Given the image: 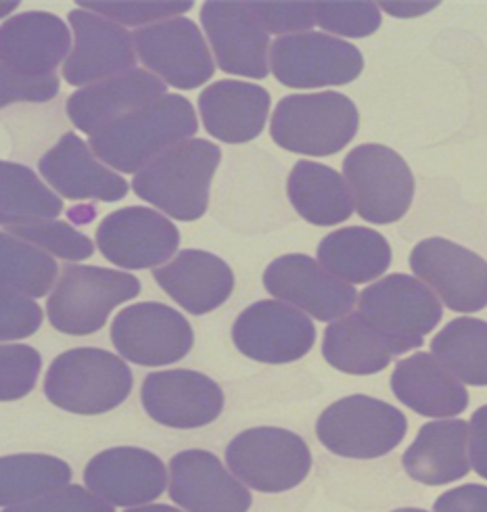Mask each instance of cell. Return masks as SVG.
Here are the masks:
<instances>
[{"label": "cell", "mask_w": 487, "mask_h": 512, "mask_svg": "<svg viewBox=\"0 0 487 512\" xmlns=\"http://www.w3.org/2000/svg\"><path fill=\"white\" fill-rule=\"evenodd\" d=\"M72 34L53 13L30 11L3 23V105L46 103L59 95L57 67L67 61Z\"/></svg>", "instance_id": "1"}, {"label": "cell", "mask_w": 487, "mask_h": 512, "mask_svg": "<svg viewBox=\"0 0 487 512\" xmlns=\"http://www.w3.org/2000/svg\"><path fill=\"white\" fill-rule=\"evenodd\" d=\"M197 113L180 95H166L90 134V147L101 161L122 174H138L197 132Z\"/></svg>", "instance_id": "2"}, {"label": "cell", "mask_w": 487, "mask_h": 512, "mask_svg": "<svg viewBox=\"0 0 487 512\" xmlns=\"http://www.w3.org/2000/svg\"><path fill=\"white\" fill-rule=\"evenodd\" d=\"M220 159L218 145L205 138H191L138 172L132 180V191L176 220H199L207 212L210 186Z\"/></svg>", "instance_id": "3"}, {"label": "cell", "mask_w": 487, "mask_h": 512, "mask_svg": "<svg viewBox=\"0 0 487 512\" xmlns=\"http://www.w3.org/2000/svg\"><path fill=\"white\" fill-rule=\"evenodd\" d=\"M132 372L118 356L80 347L55 358L46 372L44 393L51 404L72 414H103L126 402Z\"/></svg>", "instance_id": "4"}, {"label": "cell", "mask_w": 487, "mask_h": 512, "mask_svg": "<svg viewBox=\"0 0 487 512\" xmlns=\"http://www.w3.org/2000/svg\"><path fill=\"white\" fill-rule=\"evenodd\" d=\"M358 124L354 101L341 92L289 95L272 113L270 134L276 145L291 153L327 157L352 143Z\"/></svg>", "instance_id": "5"}, {"label": "cell", "mask_w": 487, "mask_h": 512, "mask_svg": "<svg viewBox=\"0 0 487 512\" xmlns=\"http://www.w3.org/2000/svg\"><path fill=\"white\" fill-rule=\"evenodd\" d=\"M358 312L404 356L421 347L444 316L442 301L421 278L389 274L358 295Z\"/></svg>", "instance_id": "6"}, {"label": "cell", "mask_w": 487, "mask_h": 512, "mask_svg": "<svg viewBox=\"0 0 487 512\" xmlns=\"http://www.w3.org/2000/svg\"><path fill=\"white\" fill-rule=\"evenodd\" d=\"M138 293L141 283L128 272L69 264L46 301V314L57 331L84 337L103 329L113 308Z\"/></svg>", "instance_id": "7"}, {"label": "cell", "mask_w": 487, "mask_h": 512, "mask_svg": "<svg viewBox=\"0 0 487 512\" xmlns=\"http://www.w3.org/2000/svg\"><path fill=\"white\" fill-rule=\"evenodd\" d=\"M406 416L383 400L350 395L331 404L318 418L316 433L329 452L370 460L396 450L406 437Z\"/></svg>", "instance_id": "8"}, {"label": "cell", "mask_w": 487, "mask_h": 512, "mask_svg": "<svg viewBox=\"0 0 487 512\" xmlns=\"http://www.w3.org/2000/svg\"><path fill=\"white\" fill-rule=\"evenodd\" d=\"M226 462L251 490L278 494L297 487L312 469V454L297 433L258 427L237 435L226 448Z\"/></svg>", "instance_id": "9"}, {"label": "cell", "mask_w": 487, "mask_h": 512, "mask_svg": "<svg viewBox=\"0 0 487 512\" xmlns=\"http://www.w3.org/2000/svg\"><path fill=\"white\" fill-rule=\"evenodd\" d=\"M343 178L354 207L370 224H391L406 216L414 197V176L393 149L360 145L343 159Z\"/></svg>", "instance_id": "10"}, {"label": "cell", "mask_w": 487, "mask_h": 512, "mask_svg": "<svg viewBox=\"0 0 487 512\" xmlns=\"http://www.w3.org/2000/svg\"><path fill=\"white\" fill-rule=\"evenodd\" d=\"M274 78L289 88L343 86L364 69L362 53L354 44L322 32L278 36L270 49Z\"/></svg>", "instance_id": "11"}, {"label": "cell", "mask_w": 487, "mask_h": 512, "mask_svg": "<svg viewBox=\"0 0 487 512\" xmlns=\"http://www.w3.org/2000/svg\"><path fill=\"white\" fill-rule=\"evenodd\" d=\"M132 38L141 63L151 74L174 88L193 90L205 84L216 72L201 30L187 17L138 28Z\"/></svg>", "instance_id": "12"}, {"label": "cell", "mask_w": 487, "mask_h": 512, "mask_svg": "<svg viewBox=\"0 0 487 512\" xmlns=\"http://www.w3.org/2000/svg\"><path fill=\"white\" fill-rule=\"evenodd\" d=\"M193 339L189 320L157 301L122 310L111 327L115 349L141 366H164L182 360L191 352Z\"/></svg>", "instance_id": "13"}, {"label": "cell", "mask_w": 487, "mask_h": 512, "mask_svg": "<svg viewBox=\"0 0 487 512\" xmlns=\"http://www.w3.org/2000/svg\"><path fill=\"white\" fill-rule=\"evenodd\" d=\"M410 268L454 312L471 314L487 306V262L467 247L425 239L412 249Z\"/></svg>", "instance_id": "14"}, {"label": "cell", "mask_w": 487, "mask_h": 512, "mask_svg": "<svg viewBox=\"0 0 487 512\" xmlns=\"http://www.w3.org/2000/svg\"><path fill=\"white\" fill-rule=\"evenodd\" d=\"M264 287L278 301H287L320 322L345 318L358 301L354 285L343 283L304 253H289L274 260L264 272Z\"/></svg>", "instance_id": "15"}, {"label": "cell", "mask_w": 487, "mask_h": 512, "mask_svg": "<svg viewBox=\"0 0 487 512\" xmlns=\"http://www.w3.org/2000/svg\"><path fill=\"white\" fill-rule=\"evenodd\" d=\"M233 341L239 352L255 362L289 364L304 358L314 341V322L278 299L249 306L235 322Z\"/></svg>", "instance_id": "16"}, {"label": "cell", "mask_w": 487, "mask_h": 512, "mask_svg": "<svg viewBox=\"0 0 487 512\" xmlns=\"http://www.w3.org/2000/svg\"><path fill=\"white\" fill-rule=\"evenodd\" d=\"M201 23L222 72L258 80L270 74V36L249 3L210 0L201 7Z\"/></svg>", "instance_id": "17"}, {"label": "cell", "mask_w": 487, "mask_h": 512, "mask_svg": "<svg viewBox=\"0 0 487 512\" xmlns=\"http://www.w3.org/2000/svg\"><path fill=\"white\" fill-rule=\"evenodd\" d=\"M180 245L178 228L149 207H124L97 228V247L109 262L128 270L155 268L168 262Z\"/></svg>", "instance_id": "18"}, {"label": "cell", "mask_w": 487, "mask_h": 512, "mask_svg": "<svg viewBox=\"0 0 487 512\" xmlns=\"http://www.w3.org/2000/svg\"><path fill=\"white\" fill-rule=\"evenodd\" d=\"M74 28V51L63 65V78L72 86H90L136 69L134 38L97 13L76 9L69 13Z\"/></svg>", "instance_id": "19"}, {"label": "cell", "mask_w": 487, "mask_h": 512, "mask_svg": "<svg viewBox=\"0 0 487 512\" xmlns=\"http://www.w3.org/2000/svg\"><path fill=\"white\" fill-rule=\"evenodd\" d=\"M141 402L159 425L197 429L214 423L224 408L220 385L195 370L153 372L143 383Z\"/></svg>", "instance_id": "20"}, {"label": "cell", "mask_w": 487, "mask_h": 512, "mask_svg": "<svg viewBox=\"0 0 487 512\" xmlns=\"http://www.w3.org/2000/svg\"><path fill=\"white\" fill-rule=\"evenodd\" d=\"M84 481L92 494L111 506H143L166 490V467L153 452L113 448L88 462Z\"/></svg>", "instance_id": "21"}, {"label": "cell", "mask_w": 487, "mask_h": 512, "mask_svg": "<svg viewBox=\"0 0 487 512\" xmlns=\"http://www.w3.org/2000/svg\"><path fill=\"white\" fill-rule=\"evenodd\" d=\"M170 498L187 512H247L245 483L205 450L180 452L170 460Z\"/></svg>", "instance_id": "22"}, {"label": "cell", "mask_w": 487, "mask_h": 512, "mask_svg": "<svg viewBox=\"0 0 487 512\" xmlns=\"http://www.w3.org/2000/svg\"><path fill=\"white\" fill-rule=\"evenodd\" d=\"M168 95V84L147 69H132L76 90L67 99V115L76 128L88 136L103 130L124 115L143 109Z\"/></svg>", "instance_id": "23"}, {"label": "cell", "mask_w": 487, "mask_h": 512, "mask_svg": "<svg viewBox=\"0 0 487 512\" xmlns=\"http://www.w3.org/2000/svg\"><path fill=\"white\" fill-rule=\"evenodd\" d=\"M40 174L53 189L76 201H122L128 193V182L97 159L90 143H84L74 132L46 151L40 159Z\"/></svg>", "instance_id": "24"}, {"label": "cell", "mask_w": 487, "mask_h": 512, "mask_svg": "<svg viewBox=\"0 0 487 512\" xmlns=\"http://www.w3.org/2000/svg\"><path fill=\"white\" fill-rule=\"evenodd\" d=\"M157 285L180 308L195 316L214 312L235 289V274L230 266L210 251L184 249L176 258L153 270Z\"/></svg>", "instance_id": "25"}, {"label": "cell", "mask_w": 487, "mask_h": 512, "mask_svg": "<svg viewBox=\"0 0 487 512\" xmlns=\"http://www.w3.org/2000/svg\"><path fill=\"white\" fill-rule=\"evenodd\" d=\"M199 111L205 130L214 138L241 145L262 134L270 111V95L258 84L222 80L201 92Z\"/></svg>", "instance_id": "26"}, {"label": "cell", "mask_w": 487, "mask_h": 512, "mask_svg": "<svg viewBox=\"0 0 487 512\" xmlns=\"http://www.w3.org/2000/svg\"><path fill=\"white\" fill-rule=\"evenodd\" d=\"M391 389L404 406L431 418L456 416L469 406L465 383L427 352L398 362L391 375Z\"/></svg>", "instance_id": "27"}, {"label": "cell", "mask_w": 487, "mask_h": 512, "mask_svg": "<svg viewBox=\"0 0 487 512\" xmlns=\"http://www.w3.org/2000/svg\"><path fill=\"white\" fill-rule=\"evenodd\" d=\"M402 462L408 477L423 485H448L462 479L473 469L469 423L460 418L427 423L406 450Z\"/></svg>", "instance_id": "28"}, {"label": "cell", "mask_w": 487, "mask_h": 512, "mask_svg": "<svg viewBox=\"0 0 487 512\" xmlns=\"http://www.w3.org/2000/svg\"><path fill=\"white\" fill-rule=\"evenodd\" d=\"M287 195L297 214L314 226H335L354 212L347 180L329 166L297 161L287 180Z\"/></svg>", "instance_id": "29"}, {"label": "cell", "mask_w": 487, "mask_h": 512, "mask_svg": "<svg viewBox=\"0 0 487 512\" xmlns=\"http://www.w3.org/2000/svg\"><path fill=\"white\" fill-rule=\"evenodd\" d=\"M318 262L343 283L362 285L385 274L391 264V247L377 230L341 228L320 241Z\"/></svg>", "instance_id": "30"}, {"label": "cell", "mask_w": 487, "mask_h": 512, "mask_svg": "<svg viewBox=\"0 0 487 512\" xmlns=\"http://www.w3.org/2000/svg\"><path fill=\"white\" fill-rule=\"evenodd\" d=\"M322 354L333 368L347 375H375L398 358L389 341L370 327L360 312L329 324L324 331Z\"/></svg>", "instance_id": "31"}, {"label": "cell", "mask_w": 487, "mask_h": 512, "mask_svg": "<svg viewBox=\"0 0 487 512\" xmlns=\"http://www.w3.org/2000/svg\"><path fill=\"white\" fill-rule=\"evenodd\" d=\"M67 462L46 454H13L0 462V504L3 508L30 504L69 485Z\"/></svg>", "instance_id": "32"}, {"label": "cell", "mask_w": 487, "mask_h": 512, "mask_svg": "<svg viewBox=\"0 0 487 512\" xmlns=\"http://www.w3.org/2000/svg\"><path fill=\"white\" fill-rule=\"evenodd\" d=\"M431 354L473 387H487V322L456 318L431 341Z\"/></svg>", "instance_id": "33"}, {"label": "cell", "mask_w": 487, "mask_h": 512, "mask_svg": "<svg viewBox=\"0 0 487 512\" xmlns=\"http://www.w3.org/2000/svg\"><path fill=\"white\" fill-rule=\"evenodd\" d=\"M3 226L15 228L42 220H55L63 212V199L55 195L30 168L3 161Z\"/></svg>", "instance_id": "34"}, {"label": "cell", "mask_w": 487, "mask_h": 512, "mask_svg": "<svg viewBox=\"0 0 487 512\" xmlns=\"http://www.w3.org/2000/svg\"><path fill=\"white\" fill-rule=\"evenodd\" d=\"M0 245H3V270H0L3 289L38 299L49 293L53 283L59 281V268L49 251L13 237L9 232H3Z\"/></svg>", "instance_id": "35"}, {"label": "cell", "mask_w": 487, "mask_h": 512, "mask_svg": "<svg viewBox=\"0 0 487 512\" xmlns=\"http://www.w3.org/2000/svg\"><path fill=\"white\" fill-rule=\"evenodd\" d=\"M314 23L331 34L347 38H364L375 34L381 28V11L379 5L360 0V3H327L316 0L312 3Z\"/></svg>", "instance_id": "36"}, {"label": "cell", "mask_w": 487, "mask_h": 512, "mask_svg": "<svg viewBox=\"0 0 487 512\" xmlns=\"http://www.w3.org/2000/svg\"><path fill=\"white\" fill-rule=\"evenodd\" d=\"M9 230L13 237L34 243L44 251H49L57 255V258L69 262H82L90 258L92 251H95V245H92V241L86 235H82L80 230H76L72 224L57 220H42L26 226H15Z\"/></svg>", "instance_id": "37"}, {"label": "cell", "mask_w": 487, "mask_h": 512, "mask_svg": "<svg viewBox=\"0 0 487 512\" xmlns=\"http://www.w3.org/2000/svg\"><path fill=\"white\" fill-rule=\"evenodd\" d=\"M80 9L84 11H92L97 13L113 23H120V26H153V23L159 21H168V19H176L180 17L184 11H191L193 3L189 0H155V3H147V0H141V3H88V0H82Z\"/></svg>", "instance_id": "38"}, {"label": "cell", "mask_w": 487, "mask_h": 512, "mask_svg": "<svg viewBox=\"0 0 487 512\" xmlns=\"http://www.w3.org/2000/svg\"><path fill=\"white\" fill-rule=\"evenodd\" d=\"M0 366H3V402H13L28 395L36 387L42 358L30 345L0 347Z\"/></svg>", "instance_id": "39"}, {"label": "cell", "mask_w": 487, "mask_h": 512, "mask_svg": "<svg viewBox=\"0 0 487 512\" xmlns=\"http://www.w3.org/2000/svg\"><path fill=\"white\" fill-rule=\"evenodd\" d=\"M253 13L258 15L266 32L278 36H291V34H304L314 26V13L312 3L304 0H293V3H249Z\"/></svg>", "instance_id": "40"}, {"label": "cell", "mask_w": 487, "mask_h": 512, "mask_svg": "<svg viewBox=\"0 0 487 512\" xmlns=\"http://www.w3.org/2000/svg\"><path fill=\"white\" fill-rule=\"evenodd\" d=\"M3 512H113V506L80 485H67L51 496L30 504L9 506Z\"/></svg>", "instance_id": "41"}, {"label": "cell", "mask_w": 487, "mask_h": 512, "mask_svg": "<svg viewBox=\"0 0 487 512\" xmlns=\"http://www.w3.org/2000/svg\"><path fill=\"white\" fill-rule=\"evenodd\" d=\"M3 324H0V337L3 341L26 339L34 335L42 324V310L26 295L3 289Z\"/></svg>", "instance_id": "42"}, {"label": "cell", "mask_w": 487, "mask_h": 512, "mask_svg": "<svg viewBox=\"0 0 487 512\" xmlns=\"http://www.w3.org/2000/svg\"><path fill=\"white\" fill-rule=\"evenodd\" d=\"M435 512H487V487L469 483L437 498Z\"/></svg>", "instance_id": "43"}, {"label": "cell", "mask_w": 487, "mask_h": 512, "mask_svg": "<svg viewBox=\"0 0 487 512\" xmlns=\"http://www.w3.org/2000/svg\"><path fill=\"white\" fill-rule=\"evenodd\" d=\"M469 456L473 471L487 479V406H481L469 423Z\"/></svg>", "instance_id": "44"}, {"label": "cell", "mask_w": 487, "mask_h": 512, "mask_svg": "<svg viewBox=\"0 0 487 512\" xmlns=\"http://www.w3.org/2000/svg\"><path fill=\"white\" fill-rule=\"evenodd\" d=\"M439 3H381L379 9L387 11L393 17H416L433 11Z\"/></svg>", "instance_id": "45"}, {"label": "cell", "mask_w": 487, "mask_h": 512, "mask_svg": "<svg viewBox=\"0 0 487 512\" xmlns=\"http://www.w3.org/2000/svg\"><path fill=\"white\" fill-rule=\"evenodd\" d=\"M126 512H180L174 506H166V504H151V506H141V508H130Z\"/></svg>", "instance_id": "46"}, {"label": "cell", "mask_w": 487, "mask_h": 512, "mask_svg": "<svg viewBox=\"0 0 487 512\" xmlns=\"http://www.w3.org/2000/svg\"><path fill=\"white\" fill-rule=\"evenodd\" d=\"M393 512H427V510H421V508H400V510H393Z\"/></svg>", "instance_id": "47"}]
</instances>
